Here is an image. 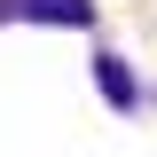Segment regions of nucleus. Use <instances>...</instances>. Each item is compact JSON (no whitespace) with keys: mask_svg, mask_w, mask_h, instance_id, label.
Instances as JSON below:
<instances>
[{"mask_svg":"<svg viewBox=\"0 0 157 157\" xmlns=\"http://www.w3.org/2000/svg\"><path fill=\"white\" fill-rule=\"evenodd\" d=\"M94 78H102V94H110L118 110H134V102H141V86H134V71H126L118 55H94Z\"/></svg>","mask_w":157,"mask_h":157,"instance_id":"f257e3e1","label":"nucleus"},{"mask_svg":"<svg viewBox=\"0 0 157 157\" xmlns=\"http://www.w3.org/2000/svg\"><path fill=\"white\" fill-rule=\"evenodd\" d=\"M24 16H39V24H86L94 16V0H16Z\"/></svg>","mask_w":157,"mask_h":157,"instance_id":"f03ea898","label":"nucleus"}]
</instances>
